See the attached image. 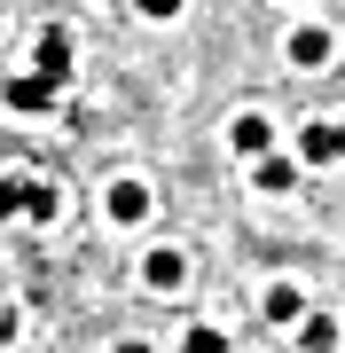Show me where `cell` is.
Wrapping results in <instances>:
<instances>
[{
    "label": "cell",
    "mask_w": 345,
    "mask_h": 353,
    "mask_svg": "<svg viewBox=\"0 0 345 353\" xmlns=\"http://www.w3.org/2000/svg\"><path fill=\"white\" fill-rule=\"evenodd\" d=\"M180 353H228V330H220V322H196L189 338H180Z\"/></svg>",
    "instance_id": "obj_11"
},
{
    "label": "cell",
    "mask_w": 345,
    "mask_h": 353,
    "mask_svg": "<svg viewBox=\"0 0 345 353\" xmlns=\"http://www.w3.org/2000/svg\"><path fill=\"white\" fill-rule=\"evenodd\" d=\"M291 63L298 71H322V63H330V32H322V24H298L291 32Z\"/></svg>",
    "instance_id": "obj_6"
},
{
    "label": "cell",
    "mask_w": 345,
    "mask_h": 353,
    "mask_svg": "<svg viewBox=\"0 0 345 353\" xmlns=\"http://www.w3.org/2000/svg\"><path fill=\"white\" fill-rule=\"evenodd\" d=\"M267 141H275V126H267L259 110H243L236 126H228V150H236V157H267Z\"/></svg>",
    "instance_id": "obj_4"
},
{
    "label": "cell",
    "mask_w": 345,
    "mask_h": 353,
    "mask_svg": "<svg viewBox=\"0 0 345 353\" xmlns=\"http://www.w3.org/2000/svg\"><path fill=\"white\" fill-rule=\"evenodd\" d=\"M267 322H282V330L306 322V299H298V283H275V290H267Z\"/></svg>",
    "instance_id": "obj_10"
},
{
    "label": "cell",
    "mask_w": 345,
    "mask_h": 353,
    "mask_svg": "<svg viewBox=\"0 0 345 353\" xmlns=\"http://www.w3.org/2000/svg\"><path fill=\"white\" fill-rule=\"evenodd\" d=\"M298 345H306V353H330V345H337V322L306 314V322H298Z\"/></svg>",
    "instance_id": "obj_12"
},
{
    "label": "cell",
    "mask_w": 345,
    "mask_h": 353,
    "mask_svg": "<svg viewBox=\"0 0 345 353\" xmlns=\"http://www.w3.org/2000/svg\"><path fill=\"white\" fill-rule=\"evenodd\" d=\"M134 8L149 16V24H173V16H180V0H134Z\"/></svg>",
    "instance_id": "obj_14"
},
{
    "label": "cell",
    "mask_w": 345,
    "mask_h": 353,
    "mask_svg": "<svg viewBox=\"0 0 345 353\" xmlns=\"http://www.w3.org/2000/svg\"><path fill=\"white\" fill-rule=\"evenodd\" d=\"M345 157V126H330V118H314L306 134H298V165H337Z\"/></svg>",
    "instance_id": "obj_2"
},
{
    "label": "cell",
    "mask_w": 345,
    "mask_h": 353,
    "mask_svg": "<svg viewBox=\"0 0 345 353\" xmlns=\"http://www.w3.org/2000/svg\"><path fill=\"white\" fill-rule=\"evenodd\" d=\"M141 283H149V290H180V283H189V259H180V252H149V259H141Z\"/></svg>",
    "instance_id": "obj_7"
},
{
    "label": "cell",
    "mask_w": 345,
    "mask_h": 353,
    "mask_svg": "<svg viewBox=\"0 0 345 353\" xmlns=\"http://www.w3.org/2000/svg\"><path fill=\"white\" fill-rule=\"evenodd\" d=\"M0 102H8V110H55V87H48V79H32V71H16L8 87H0Z\"/></svg>",
    "instance_id": "obj_3"
},
{
    "label": "cell",
    "mask_w": 345,
    "mask_h": 353,
    "mask_svg": "<svg viewBox=\"0 0 345 353\" xmlns=\"http://www.w3.org/2000/svg\"><path fill=\"white\" fill-rule=\"evenodd\" d=\"M103 212H110L118 228H134V220H149V189H141V181H118V189L103 196Z\"/></svg>",
    "instance_id": "obj_5"
},
{
    "label": "cell",
    "mask_w": 345,
    "mask_h": 353,
    "mask_svg": "<svg viewBox=\"0 0 345 353\" xmlns=\"http://www.w3.org/2000/svg\"><path fill=\"white\" fill-rule=\"evenodd\" d=\"M24 220L32 228H55V220H63V196H55L48 181H24Z\"/></svg>",
    "instance_id": "obj_9"
},
{
    "label": "cell",
    "mask_w": 345,
    "mask_h": 353,
    "mask_svg": "<svg viewBox=\"0 0 345 353\" xmlns=\"http://www.w3.org/2000/svg\"><path fill=\"white\" fill-rule=\"evenodd\" d=\"M0 220H24V181H16V173L0 181Z\"/></svg>",
    "instance_id": "obj_13"
},
{
    "label": "cell",
    "mask_w": 345,
    "mask_h": 353,
    "mask_svg": "<svg viewBox=\"0 0 345 353\" xmlns=\"http://www.w3.org/2000/svg\"><path fill=\"white\" fill-rule=\"evenodd\" d=\"M251 181H259V196H282V189H298V165L267 150V157H259V165H251Z\"/></svg>",
    "instance_id": "obj_8"
},
{
    "label": "cell",
    "mask_w": 345,
    "mask_h": 353,
    "mask_svg": "<svg viewBox=\"0 0 345 353\" xmlns=\"http://www.w3.org/2000/svg\"><path fill=\"white\" fill-rule=\"evenodd\" d=\"M118 353H149V345H141V338H126V345H118Z\"/></svg>",
    "instance_id": "obj_16"
},
{
    "label": "cell",
    "mask_w": 345,
    "mask_h": 353,
    "mask_svg": "<svg viewBox=\"0 0 345 353\" xmlns=\"http://www.w3.org/2000/svg\"><path fill=\"white\" fill-rule=\"evenodd\" d=\"M32 79H48V87L71 79V32H63V24H48V32L32 39Z\"/></svg>",
    "instance_id": "obj_1"
},
{
    "label": "cell",
    "mask_w": 345,
    "mask_h": 353,
    "mask_svg": "<svg viewBox=\"0 0 345 353\" xmlns=\"http://www.w3.org/2000/svg\"><path fill=\"white\" fill-rule=\"evenodd\" d=\"M103 8H118V0H103Z\"/></svg>",
    "instance_id": "obj_17"
},
{
    "label": "cell",
    "mask_w": 345,
    "mask_h": 353,
    "mask_svg": "<svg viewBox=\"0 0 345 353\" xmlns=\"http://www.w3.org/2000/svg\"><path fill=\"white\" fill-rule=\"evenodd\" d=\"M8 338H16V306L0 299V345H8Z\"/></svg>",
    "instance_id": "obj_15"
}]
</instances>
